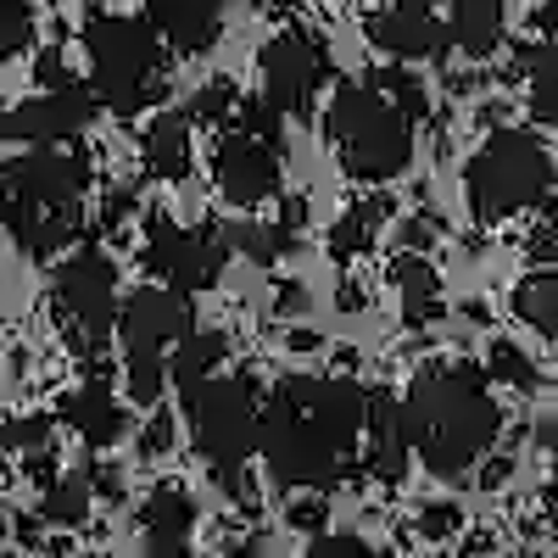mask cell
<instances>
[{
    "label": "cell",
    "mask_w": 558,
    "mask_h": 558,
    "mask_svg": "<svg viewBox=\"0 0 558 558\" xmlns=\"http://www.w3.org/2000/svg\"><path fill=\"white\" fill-rule=\"evenodd\" d=\"M402 418H408L413 452L425 458V470L441 475V481H458L463 470H475L492 452L497 425H502V413L486 391V375L470 363L425 368V375L413 380L408 402H402Z\"/></svg>",
    "instance_id": "6da1fadb"
},
{
    "label": "cell",
    "mask_w": 558,
    "mask_h": 558,
    "mask_svg": "<svg viewBox=\"0 0 558 558\" xmlns=\"http://www.w3.org/2000/svg\"><path fill=\"white\" fill-rule=\"evenodd\" d=\"M0 223L28 257H57L84 223V162L62 146H34L12 168H0Z\"/></svg>",
    "instance_id": "7a4b0ae2"
},
{
    "label": "cell",
    "mask_w": 558,
    "mask_h": 558,
    "mask_svg": "<svg viewBox=\"0 0 558 558\" xmlns=\"http://www.w3.org/2000/svg\"><path fill=\"white\" fill-rule=\"evenodd\" d=\"M330 140L357 179H397L413 157V118L380 84H341L330 101Z\"/></svg>",
    "instance_id": "3957f363"
},
{
    "label": "cell",
    "mask_w": 558,
    "mask_h": 558,
    "mask_svg": "<svg viewBox=\"0 0 558 558\" xmlns=\"http://www.w3.org/2000/svg\"><path fill=\"white\" fill-rule=\"evenodd\" d=\"M84 51H89V73H96V96L134 118L140 107L157 101L162 89V45L157 28L140 17H96L84 28Z\"/></svg>",
    "instance_id": "277c9868"
},
{
    "label": "cell",
    "mask_w": 558,
    "mask_h": 558,
    "mask_svg": "<svg viewBox=\"0 0 558 558\" xmlns=\"http://www.w3.org/2000/svg\"><path fill=\"white\" fill-rule=\"evenodd\" d=\"M470 207L492 223V218H514L525 207H536L553 184V157L536 134L525 129H497L486 146L470 157Z\"/></svg>",
    "instance_id": "5b68a950"
},
{
    "label": "cell",
    "mask_w": 558,
    "mask_h": 558,
    "mask_svg": "<svg viewBox=\"0 0 558 558\" xmlns=\"http://www.w3.org/2000/svg\"><path fill=\"white\" fill-rule=\"evenodd\" d=\"M184 402H191V436H196L202 458L213 463V475L241 492V463L257 452V418H263L252 380L207 375L196 391H184Z\"/></svg>",
    "instance_id": "8992f818"
},
{
    "label": "cell",
    "mask_w": 558,
    "mask_h": 558,
    "mask_svg": "<svg viewBox=\"0 0 558 558\" xmlns=\"http://www.w3.org/2000/svg\"><path fill=\"white\" fill-rule=\"evenodd\" d=\"M257 452L268 458V470L279 486H296V492H318V486H330L341 475V463H347V447L330 436V430H318L313 418L286 402V397H274L257 418Z\"/></svg>",
    "instance_id": "52a82bcc"
},
{
    "label": "cell",
    "mask_w": 558,
    "mask_h": 558,
    "mask_svg": "<svg viewBox=\"0 0 558 558\" xmlns=\"http://www.w3.org/2000/svg\"><path fill=\"white\" fill-rule=\"evenodd\" d=\"M57 318L73 336V347L101 352V341L118 324V268H112L107 252L84 246L62 263V274H57Z\"/></svg>",
    "instance_id": "ba28073f"
},
{
    "label": "cell",
    "mask_w": 558,
    "mask_h": 558,
    "mask_svg": "<svg viewBox=\"0 0 558 558\" xmlns=\"http://www.w3.org/2000/svg\"><path fill=\"white\" fill-rule=\"evenodd\" d=\"M223 252H229V241L218 235L213 223L179 229V223L157 218L151 223L146 263L157 268V279H162V286H173V291H207L213 279H218V268H223Z\"/></svg>",
    "instance_id": "9c48e42d"
},
{
    "label": "cell",
    "mask_w": 558,
    "mask_h": 558,
    "mask_svg": "<svg viewBox=\"0 0 558 558\" xmlns=\"http://www.w3.org/2000/svg\"><path fill=\"white\" fill-rule=\"evenodd\" d=\"M330 78V57L307 34H279L263 51V107L268 112H307L313 89Z\"/></svg>",
    "instance_id": "30bf717a"
},
{
    "label": "cell",
    "mask_w": 558,
    "mask_h": 558,
    "mask_svg": "<svg viewBox=\"0 0 558 558\" xmlns=\"http://www.w3.org/2000/svg\"><path fill=\"white\" fill-rule=\"evenodd\" d=\"M279 146L263 140L257 129H241V134H223L218 151H213V179L218 191L235 202V207H263L274 191H279Z\"/></svg>",
    "instance_id": "8fae6325"
},
{
    "label": "cell",
    "mask_w": 558,
    "mask_h": 558,
    "mask_svg": "<svg viewBox=\"0 0 558 558\" xmlns=\"http://www.w3.org/2000/svg\"><path fill=\"white\" fill-rule=\"evenodd\" d=\"M279 397L296 402L313 425L330 430L347 452L357 447L363 418H368V397H363V386H352L347 375H291L286 386H279Z\"/></svg>",
    "instance_id": "7c38bea8"
},
{
    "label": "cell",
    "mask_w": 558,
    "mask_h": 558,
    "mask_svg": "<svg viewBox=\"0 0 558 558\" xmlns=\"http://www.w3.org/2000/svg\"><path fill=\"white\" fill-rule=\"evenodd\" d=\"M84 123H89V96L62 78V84H45L39 96L17 101L0 118V134L23 140V146H62V140H73Z\"/></svg>",
    "instance_id": "4fadbf2b"
},
{
    "label": "cell",
    "mask_w": 558,
    "mask_h": 558,
    "mask_svg": "<svg viewBox=\"0 0 558 558\" xmlns=\"http://www.w3.org/2000/svg\"><path fill=\"white\" fill-rule=\"evenodd\" d=\"M368 39L380 45L386 57H402V62H418V57H441L452 34L447 23L425 7V0H391L368 17Z\"/></svg>",
    "instance_id": "5bb4252c"
},
{
    "label": "cell",
    "mask_w": 558,
    "mask_h": 558,
    "mask_svg": "<svg viewBox=\"0 0 558 558\" xmlns=\"http://www.w3.org/2000/svg\"><path fill=\"white\" fill-rule=\"evenodd\" d=\"M123 318V347H151V352H168L184 330H191V296L184 291H134L129 307L118 313Z\"/></svg>",
    "instance_id": "9a60e30c"
},
{
    "label": "cell",
    "mask_w": 558,
    "mask_h": 558,
    "mask_svg": "<svg viewBox=\"0 0 558 558\" xmlns=\"http://www.w3.org/2000/svg\"><path fill=\"white\" fill-rule=\"evenodd\" d=\"M151 28L184 57H202L223 28V0H151Z\"/></svg>",
    "instance_id": "2e32d148"
},
{
    "label": "cell",
    "mask_w": 558,
    "mask_h": 558,
    "mask_svg": "<svg viewBox=\"0 0 558 558\" xmlns=\"http://www.w3.org/2000/svg\"><path fill=\"white\" fill-rule=\"evenodd\" d=\"M363 441H368V470L380 481H402L408 475V418L397 397H368V418H363Z\"/></svg>",
    "instance_id": "e0dca14e"
},
{
    "label": "cell",
    "mask_w": 558,
    "mask_h": 558,
    "mask_svg": "<svg viewBox=\"0 0 558 558\" xmlns=\"http://www.w3.org/2000/svg\"><path fill=\"white\" fill-rule=\"evenodd\" d=\"M62 418H68L84 441H96V447H107V441L123 436V408H118V397H112L107 380H84V386L62 402Z\"/></svg>",
    "instance_id": "ac0fdd59"
},
{
    "label": "cell",
    "mask_w": 558,
    "mask_h": 558,
    "mask_svg": "<svg viewBox=\"0 0 558 558\" xmlns=\"http://www.w3.org/2000/svg\"><path fill=\"white\" fill-rule=\"evenodd\" d=\"M146 547L157 553V558H168V553H179L184 542H191V525H196V502L184 497V492H157L151 502H146Z\"/></svg>",
    "instance_id": "d6986e66"
},
{
    "label": "cell",
    "mask_w": 558,
    "mask_h": 558,
    "mask_svg": "<svg viewBox=\"0 0 558 558\" xmlns=\"http://www.w3.org/2000/svg\"><path fill=\"white\" fill-rule=\"evenodd\" d=\"M218 363H223V336L218 330H184L173 347H168V380L179 391H196L207 375H218Z\"/></svg>",
    "instance_id": "ffe728a7"
},
{
    "label": "cell",
    "mask_w": 558,
    "mask_h": 558,
    "mask_svg": "<svg viewBox=\"0 0 558 558\" xmlns=\"http://www.w3.org/2000/svg\"><path fill=\"white\" fill-rule=\"evenodd\" d=\"M146 168L157 179H184V173H191V118L162 112L146 129Z\"/></svg>",
    "instance_id": "44dd1931"
},
{
    "label": "cell",
    "mask_w": 558,
    "mask_h": 558,
    "mask_svg": "<svg viewBox=\"0 0 558 558\" xmlns=\"http://www.w3.org/2000/svg\"><path fill=\"white\" fill-rule=\"evenodd\" d=\"M514 313L542 336H558V263L542 274H525L514 286Z\"/></svg>",
    "instance_id": "7402d4cb"
},
{
    "label": "cell",
    "mask_w": 558,
    "mask_h": 558,
    "mask_svg": "<svg viewBox=\"0 0 558 558\" xmlns=\"http://www.w3.org/2000/svg\"><path fill=\"white\" fill-rule=\"evenodd\" d=\"M397 286H402V313L413 324H425V318L441 313V279H436V268L425 257H402L397 263Z\"/></svg>",
    "instance_id": "603a6c76"
},
{
    "label": "cell",
    "mask_w": 558,
    "mask_h": 558,
    "mask_svg": "<svg viewBox=\"0 0 558 558\" xmlns=\"http://www.w3.org/2000/svg\"><path fill=\"white\" fill-rule=\"evenodd\" d=\"M123 375H129V397H134V402H157V391H162V380H168V352L123 347Z\"/></svg>",
    "instance_id": "cb8c5ba5"
},
{
    "label": "cell",
    "mask_w": 558,
    "mask_h": 558,
    "mask_svg": "<svg viewBox=\"0 0 558 558\" xmlns=\"http://www.w3.org/2000/svg\"><path fill=\"white\" fill-rule=\"evenodd\" d=\"M375 229H380V202H357V207L330 229V252H336V257H357L368 241H375Z\"/></svg>",
    "instance_id": "d4e9b609"
},
{
    "label": "cell",
    "mask_w": 558,
    "mask_h": 558,
    "mask_svg": "<svg viewBox=\"0 0 558 558\" xmlns=\"http://www.w3.org/2000/svg\"><path fill=\"white\" fill-rule=\"evenodd\" d=\"M229 246H241L252 263H274V257H286L291 252V229H235V235H223Z\"/></svg>",
    "instance_id": "484cf974"
},
{
    "label": "cell",
    "mask_w": 558,
    "mask_h": 558,
    "mask_svg": "<svg viewBox=\"0 0 558 558\" xmlns=\"http://www.w3.org/2000/svg\"><path fill=\"white\" fill-rule=\"evenodd\" d=\"M492 380L514 386V391H531V386H536V363H531V357H525L520 347L497 341V347H492Z\"/></svg>",
    "instance_id": "4316f807"
},
{
    "label": "cell",
    "mask_w": 558,
    "mask_h": 558,
    "mask_svg": "<svg viewBox=\"0 0 558 558\" xmlns=\"http://www.w3.org/2000/svg\"><path fill=\"white\" fill-rule=\"evenodd\" d=\"M51 525H78L84 514H89V492L84 486H73V481H62V486H51L45 492V508H39Z\"/></svg>",
    "instance_id": "83f0119b"
},
{
    "label": "cell",
    "mask_w": 558,
    "mask_h": 558,
    "mask_svg": "<svg viewBox=\"0 0 558 558\" xmlns=\"http://www.w3.org/2000/svg\"><path fill=\"white\" fill-rule=\"evenodd\" d=\"M34 23H28V7H17V0H7L0 7V57H17L23 45H28Z\"/></svg>",
    "instance_id": "f1b7e54d"
},
{
    "label": "cell",
    "mask_w": 558,
    "mask_h": 558,
    "mask_svg": "<svg viewBox=\"0 0 558 558\" xmlns=\"http://www.w3.org/2000/svg\"><path fill=\"white\" fill-rule=\"evenodd\" d=\"M531 112H536L547 129H558V68H542V73L531 78Z\"/></svg>",
    "instance_id": "f546056e"
},
{
    "label": "cell",
    "mask_w": 558,
    "mask_h": 558,
    "mask_svg": "<svg viewBox=\"0 0 558 558\" xmlns=\"http://www.w3.org/2000/svg\"><path fill=\"white\" fill-rule=\"evenodd\" d=\"M380 89H386V96H391V101H397L408 118H418V112H425V89H418L413 78H402V73H386V78H380Z\"/></svg>",
    "instance_id": "4dcf8cb0"
},
{
    "label": "cell",
    "mask_w": 558,
    "mask_h": 558,
    "mask_svg": "<svg viewBox=\"0 0 558 558\" xmlns=\"http://www.w3.org/2000/svg\"><path fill=\"white\" fill-rule=\"evenodd\" d=\"M229 107H235V84H207L202 96L191 101V112H196V118H207V123H218Z\"/></svg>",
    "instance_id": "1f68e13d"
},
{
    "label": "cell",
    "mask_w": 558,
    "mask_h": 558,
    "mask_svg": "<svg viewBox=\"0 0 558 558\" xmlns=\"http://www.w3.org/2000/svg\"><path fill=\"white\" fill-rule=\"evenodd\" d=\"M7 441L23 447V452H45L51 447V425H45V418H17V425L7 430Z\"/></svg>",
    "instance_id": "d6a6232c"
},
{
    "label": "cell",
    "mask_w": 558,
    "mask_h": 558,
    "mask_svg": "<svg viewBox=\"0 0 558 558\" xmlns=\"http://www.w3.org/2000/svg\"><path fill=\"white\" fill-rule=\"evenodd\" d=\"M536 252H542L547 263H558V202L547 207V218H542V229H536Z\"/></svg>",
    "instance_id": "836d02e7"
},
{
    "label": "cell",
    "mask_w": 558,
    "mask_h": 558,
    "mask_svg": "<svg viewBox=\"0 0 558 558\" xmlns=\"http://www.w3.org/2000/svg\"><path fill=\"white\" fill-rule=\"evenodd\" d=\"M313 553H352V558H368V542H357V536H318Z\"/></svg>",
    "instance_id": "e575fe53"
},
{
    "label": "cell",
    "mask_w": 558,
    "mask_h": 558,
    "mask_svg": "<svg viewBox=\"0 0 558 558\" xmlns=\"http://www.w3.org/2000/svg\"><path fill=\"white\" fill-rule=\"evenodd\" d=\"M536 28H542V34H547V39L558 45V0H547V7L536 12Z\"/></svg>",
    "instance_id": "d590c367"
},
{
    "label": "cell",
    "mask_w": 558,
    "mask_h": 558,
    "mask_svg": "<svg viewBox=\"0 0 558 558\" xmlns=\"http://www.w3.org/2000/svg\"><path fill=\"white\" fill-rule=\"evenodd\" d=\"M547 514H553V531H558V463H553V481H547Z\"/></svg>",
    "instance_id": "8d00e7d4"
},
{
    "label": "cell",
    "mask_w": 558,
    "mask_h": 558,
    "mask_svg": "<svg viewBox=\"0 0 558 558\" xmlns=\"http://www.w3.org/2000/svg\"><path fill=\"white\" fill-rule=\"evenodd\" d=\"M0 536H7V520H0Z\"/></svg>",
    "instance_id": "74e56055"
}]
</instances>
